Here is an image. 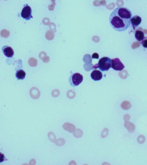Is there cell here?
<instances>
[{
  "instance_id": "1",
  "label": "cell",
  "mask_w": 147,
  "mask_h": 165,
  "mask_svg": "<svg viewBox=\"0 0 147 165\" xmlns=\"http://www.w3.org/2000/svg\"><path fill=\"white\" fill-rule=\"evenodd\" d=\"M132 17L131 11L126 7H117L109 17V22L113 29L119 32L124 31L130 26Z\"/></svg>"
},
{
  "instance_id": "2",
  "label": "cell",
  "mask_w": 147,
  "mask_h": 165,
  "mask_svg": "<svg viewBox=\"0 0 147 165\" xmlns=\"http://www.w3.org/2000/svg\"><path fill=\"white\" fill-rule=\"evenodd\" d=\"M111 63L112 61L109 58L103 57L98 61L97 67L102 71H108L111 67Z\"/></svg>"
},
{
  "instance_id": "3",
  "label": "cell",
  "mask_w": 147,
  "mask_h": 165,
  "mask_svg": "<svg viewBox=\"0 0 147 165\" xmlns=\"http://www.w3.org/2000/svg\"><path fill=\"white\" fill-rule=\"evenodd\" d=\"M83 81V75L79 73H75L72 74L69 79L70 85L73 87L79 85Z\"/></svg>"
},
{
  "instance_id": "4",
  "label": "cell",
  "mask_w": 147,
  "mask_h": 165,
  "mask_svg": "<svg viewBox=\"0 0 147 165\" xmlns=\"http://www.w3.org/2000/svg\"><path fill=\"white\" fill-rule=\"evenodd\" d=\"M32 9L28 4L24 5L21 12V17L26 20H29L33 17L32 15Z\"/></svg>"
},
{
  "instance_id": "5",
  "label": "cell",
  "mask_w": 147,
  "mask_h": 165,
  "mask_svg": "<svg viewBox=\"0 0 147 165\" xmlns=\"http://www.w3.org/2000/svg\"><path fill=\"white\" fill-rule=\"evenodd\" d=\"M111 68L116 71H121L124 68L125 66L121 62L120 60L118 58H115L111 60Z\"/></svg>"
},
{
  "instance_id": "6",
  "label": "cell",
  "mask_w": 147,
  "mask_h": 165,
  "mask_svg": "<svg viewBox=\"0 0 147 165\" xmlns=\"http://www.w3.org/2000/svg\"><path fill=\"white\" fill-rule=\"evenodd\" d=\"M142 22V18L140 16H135L132 17L130 20V22L131 23L132 26L133 28L135 30Z\"/></svg>"
},
{
  "instance_id": "7",
  "label": "cell",
  "mask_w": 147,
  "mask_h": 165,
  "mask_svg": "<svg viewBox=\"0 0 147 165\" xmlns=\"http://www.w3.org/2000/svg\"><path fill=\"white\" fill-rule=\"evenodd\" d=\"M2 51L4 55L8 58H12L14 55V51L11 47L5 46L2 48Z\"/></svg>"
},
{
  "instance_id": "8",
  "label": "cell",
  "mask_w": 147,
  "mask_h": 165,
  "mask_svg": "<svg viewBox=\"0 0 147 165\" xmlns=\"http://www.w3.org/2000/svg\"><path fill=\"white\" fill-rule=\"evenodd\" d=\"M90 76L92 79L95 81H97L101 80L102 79V77H103L102 72L98 70H94L91 73Z\"/></svg>"
},
{
  "instance_id": "9",
  "label": "cell",
  "mask_w": 147,
  "mask_h": 165,
  "mask_svg": "<svg viewBox=\"0 0 147 165\" xmlns=\"http://www.w3.org/2000/svg\"><path fill=\"white\" fill-rule=\"evenodd\" d=\"M135 38L138 41H142L145 38V35L143 32L140 30H136L135 33Z\"/></svg>"
},
{
  "instance_id": "10",
  "label": "cell",
  "mask_w": 147,
  "mask_h": 165,
  "mask_svg": "<svg viewBox=\"0 0 147 165\" xmlns=\"http://www.w3.org/2000/svg\"><path fill=\"white\" fill-rule=\"evenodd\" d=\"M26 73L22 69H20L16 71V77L19 80H23L26 77Z\"/></svg>"
},
{
  "instance_id": "11",
  "label": "cell",
  "mask_w": 147,
  "mask_h": 165,
  "mask_svg": "<svg viewBox=\"0 0 147 165\" xmlns=\"http://www.w3.org/2000/svg\"><path fill=\"white\" fill-rule=\"evenodd\" d=\"M121 106L124 109L127 110L130 108H131V104L130 102H128V101H125V102H123V103L122 104Z\"/></svg>"
},
{
  "instance_id": "12",
  "label": "cell",
  "mask_w": 147,
  "mask_h": 165,
  "mask_svg": "<svg viewBox=\"0 0 147 165\" xmlns=\"http://www.w3.org/2000/svg\"><path fill=\"white\" fill-rule=\"evenodd\" d=\"M141 44L142 45L143 47L147 48V39H144L141 42Z\"/></svg>"
},
{
  "instance_id": "13",
  "label": "cell",
  "mask_w": 147,
  "mask_h": 165,
  "mask_svg": "<svg viewBox=\"0 0 147 165\" xmlns=\"http://www.w3.org/2000/svg\"><path fill=\"white\" fill-rule=\"evenodd\" d=\"M5 160V157L4 154L0 152V163L4 162Z\"/></svg>"
},
{
  "instance_id": "14",
  "label": "cell",
  "mask_w": 147,
  "mask_h": 165,
  "mask_svg": "<svg viewBox=\"0 0 147 165\" xmlns=\"http://www.w3.org/2000/svg\"><path fill=\"white\" fill-rule=\"evenodd\" d=\"M98 58H99V55H98V54L96 53L93 54V55H92V58L98 59Z\"/></svg>"
},
{
  "instance_id": "15",
  "label": "cell",
  "mask_w": 147,
  "mask_h": 165,
  "mask_svg": "<svg viewBox=\"0 0 147 165\" xmlns=\"http://www.w3.org/2000/svg\"></svg>"
}]
</instances>
